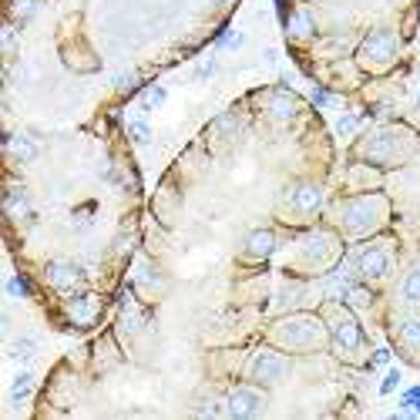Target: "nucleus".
<instances>
[{
    "label": "nucleus",
    "instance_id": "8",
    "mask_svg": "<svg viewBox=\"0 0 420 420\" xmlns=\"http://www.w3.org/2000/svg\"><path fill=\"white\" fill-rule=\"evenodd\" d=\"M286 205L293 212H300V216H313L323 205V192L313 182H296V185L286 189Z\"/></svg>",
    "mask_w": 420,
    "mask_h": 420
},
{
    "label": "nucleus",
    "instance_id": "21",
    "mask_svg": "<svg viewBox=\"0 0 420 420\" xmlns=\"http://www.w3.org/2000/svg\"><path fill=\"white\" fill-rule=\"evenodd\" d=\"M27 192L24 189H11V192H7V212H11V216H21V212H27Z\"/></svg>",
    "mask_w": 420,
    "mask_h": 420
},
{
    "label": "nucleus",
    "instance_id": "15",
    "mask_svg": "<svg viewBox=\"0 0 420 420\" xmlns=\"http://www.w3.org/2000/svg\"><path fill=\"white\" fill-rule=\"evenodd\" d=\"M31 394H34V373L21 370L17 377H14V384H11V404H14V407H21Z\"/></svg>",
    "mask_w": 420,
    "mask_h": 420
},
{
    "label": "nucleus",
    "instance_id": "18",
    "mask_svg": "<svg viewBox=\"0 0 420 420\" xmlns=\"http://www.w3.org/2000/svg\"><path fill=\"white\" fill-rule=\"evenodd\" d=\"M400 296L407 303H420V269H410L400 283Z\"/></svg>",
    "mask_w": 420,
    "mask_h": 420
},
{
    "label": "nucleus",
    "instance_id": "16",
    "mask_svg": "<svg viewBox=\"0 0 420 420\" xmlns=\"http://www.w3.org/2000/svg\"><path fill=\"white\" fill-rule=\"evenodd\" d=\"M397 340H400V347L407 350V353H417L420 350V320H404V323L397 326Z\"/></svg>",
    "mask_w": 420,
    "mask_h": 420
},
{
    "label": "nucleus",
    "instance_id": "9",
    "mask_svg": "<svg viewBox=\"0 0 420 420\" xmlns=\"http://www.w3.org/2000/svg\"><path fill=\"white\" fill-rule=\"evenodd\" d=\"M357 269H360V276L367 283H377V279H384L390 273V252L384 246H370V249L360 252V259H357Z\"/></svg>",
    "mask_w": 420,
    "mask_h": 420
},
{
    "label": "nucleus",
    "instance_id": "6",
    "mask_svg": "<svg viewBox=\"0 0 420 420\" xmlns=\"http://www.w3.org/2000/svg\"><path fill=\"white\" fill-rule=\"evenodd\" d=\"M289 363L283 353H273V350H263V353H256V360H252V380L259 387H273L279 384L283 377H286Z\"/></svg>",
    "mask_w": 420,
    "mask_h": 420
},
{
    "label": "nucleus",
    "instance_id": "11",
    "mask_svg": "<svg viewBox=\"0 0 420 420\" xmlns=\"http://www.w3.org/2000/svg\"><path fill=\"white\" fill-rule=\"evenodd\" d=\"M98 316H101V300L98 296H74L71 303H68V320H71L74 326H95Z\"/></svg>",
    "mask_w": 420,
    "mask_h": 420
},
{
    "label": "nucleus",
    "instance_id": "30",
    "mask_svg": "<svg viewBox=\"0 0 420 420\" xmlns=\"http://www.w3.org/2000/svg\"><path fill=\"white\" fill-rule=\"evenodd\" d=\"M313 101H316V105H320V108H326V105H333V98L326 95V91H320V88H316V91H313Z\"/></svg>",
    "mask_w": 420,
    "mask_h": 420
},
{
    "label": "nucleus",
    "instance_id": "27",
    "mask_svg": "<svg viewBox=\"0 0 420 420\" xmlns=\"http://www.w3.org/2000/svg\"><path fill=\"white\" fill-rule=\"evenodd\" d=\"M387 363H390V350H377V353H373V360H370V367H387Z\"/></svg>",
    "mask_w": 420,
    "mask_h": 420
},
{
    "label": "nucleus",
    "instance_id": "28",
    "mask_svg": "<svg viewBox=\"0 0 420 420\" xmlns=\"http://www.w3.org/2000/svg\"><path fill=\"white\" fill-rule=\"evenodd\" d=\"M7 293H11V296H27V289L21 279H11V283H7Z\"/></svg>",
    "mask_w": 420,
    "mask_h": 420
},
{
    "label": "nucleus",
    "instance_id": "24",
    "mask_svg": "<svg viewBox=\"0 0 420 420\" xmlns=\"http://www.w3.org/2000/svg\"><path fill=\"white\" fill-rule=\"evenodd\" d=\"M165 105V88H148V95H145V108L152 111V108H162Z\"/></svg>",
    "mask_w": 420,
    "mask_h": 420
},
{
    "label": "nucleus",
    "instance_id": "13",
    "mask_svg": "<svg viewBox=\"0 0 420 420\" xmlns=\"http://www.w3.org/2000/svg\"><path fill=\"white\" fill-rule=\"evenodd\" d=\"M11 155L17 158V162H34L37 155H41V145H37V138H31L27 132H17V135H11Z\"/></svg>",
    "mask_w": 420,
    "mask_h": 420
},
{
    "label": "nucleus",
    "instance_id": "10",
    "mask_svg": "<svg viewBox=\"0 0 420 420\" xmlns=\"http://www.w3.org/2000/svg\"><path fill=\"white\" fill-rule=\"evenodd\" d=\"M333 347L336 353H343V357H350V353H357V350L363 347V330L357 320H340L333 330Z\"/></svg>",
    "mask_w": 420,
    "mask_h": 420
},
{
    "label": "nucleus",
    "instance_id": "31",
    "mask_svg": "<svg viewBox=\"0 0 420 420\" xmlns=\"http://www.w3.org/2000/svg\"><path fill=\"white\" fill-rule=\"evenodd\" d=\"M417 105H420V95H417Z\"/></svg>",
    "mask_w": 420,
    "mask_h": 420
},
{
    "label": "nucleus",
    "instance_id": "29",
    "mask_svg": "<svg viewBox=\"0 0 420 420\" xmlns=\"http://www.w3.org/2000/svg\"><path fill=\"white\" fill-rule=\"evenodd\" d=\"M212 74H216V64H212V61H205L202 68H199V71H195V78H199V81H202V78H212Z\"/></svg>",
    "mask_w": 420,
    "mask_h": 420
},
{
    "label": "nucleus",
    "instance_id": "25",
    "mask_svg": "<svg viewBox=\"0 0 420 420\" xmlns=\"http://www.w3.org/2000/svg\"><path fill=\"white\" fill-rule=\"evenodd\" d=\"M397 384H400V373H397V370H390V373H387V377H384V384H380V394H394V390H397Z\"/></svg>",
    "mask_w": 420,
    "mask_h": 420
},
{
    "label": "nucleus",
    "instance_id": "1",
    "mask_svg": "<svg viewBox=\"0 0 420 420\" xmlns=\"http://www.w3.org/2000/svg\"><path fill=\"white\" fill-rule=\"evenodd\" d=\"M384 216H387V202L380 195H360V199H353V202L347 205L343 229H347V236L360 239V236H370L373 229L380 226Z\"/></svg>",
    "mask_w": 420,
    "mask_h": 420
},
{
    "label": "nucleus",
    "instance_id": "14",
    "mask_svg": "<svg viewBox=\"0 0 420 420\" xmlns=\"http://www.w3.org/2000/svg\"><path fill=\"white\" fill-rule=\"evenodd\" d=\"M286 31H289V37H313V34H316L313 14H310V11L289 14V17H286Z\"/></svg>",
    "mask_w": 420,
    "mask_h": 420
},
{
    "label": "nucleus",
    "instance_id": "12",
    "mask_svg": "<svg viewBox=\"0 0 420 420\" xmlns=\"http://www.w3.org/2000/svg\"><path fill=\"white\" fill-rule=\"evenodd\" d=\"M273 249H276V232H269V229H256V232H249L246 252H249L252 259H266Z\"/></svg>",
    "mask_w": 420,
    "mask_h": 420
},
{
    "label": "nucleus",
    "instance_id": "19",
    "mask_svg": "<svg viewBox=\"0 0 420 420\" xmlns=\"http://www.w3.org/2000/svg\"><path fill=\"white\" fill-rule=\"evenodd\" d=\"M128 135H132L135 145H148V142H152V128H148V121H145V118H132V121H128Z\"/></svg>",
    "mask_w": 420,
    "mask_h": 420
},
{
    "label": "nucleus",
    "instance_id": "7",
    "mask_svg": "<svg viewBox=\"0 0 420 420\" xmlns=\"http://www.w3.org/2000/svg\"><path fill=\"white\" fill-rule=\"evenodd\" d=\"M259 407H263V394H256L252 387H236V390H229V397H226V414L236 420L256 417Z\"/></svg>",
    "mask_w": 420,
    "mask_h": 420
},
{
    "label": "nucleus",
    "instance_id": "3",
    "mask_svg": "<svg viewBox=\"0 0 420 420\" xmlns=\"http://www.w3.org/2000/svg\"><path fill=\"white\" fill-rule=\"evenodd\" d=\"M404 155H407V145L397 132H373L363 145V158L377 165H397Z\"/></svg>",
    "mask_w": 420,
    "mask_h": 420
},
{
    "label": "nucleus",
    "instance_id": "2",
    "mask_svg": "<svg viewBox=\"0 0 420 420\" xmlns=\"http://www.w3.org/2000/svg\"><path fill=\"white\" fill-rule=\"evenodd\" d=\"M323 326L313 316H289V320L273 326V340L289 350H316L323 343Z\"/></svg>",
    "mask_w": 420,
    "mask_h": 420
},
{
    "label": "nucleus",
    "instance_id": "22",
    "mask_svg": "<svg viewBox=\"0 0 420 420\" xmlns=\"http://www.w3.org/2000/svg\"><path fill=\"white\" fill-rule=\"evenodd\" d=\"M34 11H37V0H14L11 17H14V21H31V17H34Z\"/></svg>",
    "mask_w": 420,
    "mask_h": 420
},
{
    "label": "nucleus",
    "instance_id": "5",
    "mask_svg": "<svg viewBox=\"0 0 420 420\" xmlns=\"http://www.w3.org/2000/svg\"><path fill=\"white\" fill-rule=\"evenodd\" d=\"M44 276H48L51 289L61 293V296H74V293H81L84 289V273L74 263H68V259H54V263H48Z\"/></svg>",
    "mask_w": 420,
    "mask_h": 420
},
{
    "label": "nucleus",
    "instance_id": "26",
    "mask_svg": "<svg viewBox=\"0 0 420 420\" xmlns=\"http://www.w3.org/2000/svg\"><path fill=\"white\" fill-rule=\"evenodd\" d=\"M239 44H242V34H239V31H229L226 41H222V48H229V51H236Z\"/></svg>",
    "mask_w": 420,
    "mask_h": 420
},
{
    "label": "nucleus",
    "instance_id": "20",
    "mask_svg": "<svg viewBox=\"0 0 420 420\" xmlns=\"http://www.w3.org/2000/svg\"><path fill=\"white\" fill-rule=\"evenodd\" d=\"M269 111H273L276 118H293L296 105H293V98H289V95H276L273 101H269Z\"/></svg>",
    "mask_w": 420,
    "mask_h": 420
},
{
    "label": "nucleus",
    "instance_id": "17",
    "mask_svg": "<svg viewBox=\"0 0 420 420\" xmlns=\"http://www.w3.org/2000/svg\"><path fill=\"white\" fill-rule=\"evenodd\" d=\"M34 357H37V343H34V340H27V336H24V340H14V343H11V360H17V363H24V367H27Z\"/></svg>",
    "mask_w": 420,
    "mask_h": 420
},
{
    "label": "nucleus",
    "instance_id": "4",
    "mask_svg": "<svg viewBox=\"0 0 420 420\" xmlns=\"http://www.w3.org/2000/svg\"><path fill=\"white\" fill-rule=\"evenodd\" d=\"M397 58V37L394 31H384V27H377L367 34V41L360 44V61L367 68H387L390 61Z\"/></svg>",
    "mask_w": 420,
    "mask_h": 420
},
{
    "label": "nucleus",
    "instance_id": "23",
    "mask_svg": "<svg viewBox=\"0 0 420 420\" xmlns=\"http://www.w3.org/2000/svg\"><path fill=\"white\" fill-rule=\"evenodd\" d=\"M357 128H360V118H357V115H343V118L336 121V135H340V138H350Z\"/></svg>",
    "mask_w": 420,
    "mask_h": 420
}]
</instances>
